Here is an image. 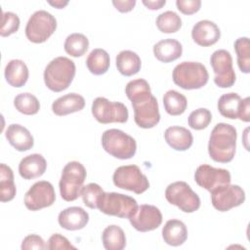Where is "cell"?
Wrapping results in <instances>:
<instances>
[{"mask_svg": "<svg viewBox=\"0 0 250 250\" xmlns=\"http://www.w3.org/2000/svg\"><path fill=\"white\" fill-rule=\"evenodd\" d=\"M236 138V129L232 125L224 122L218 123L209 138L208 153L210 157L220 163L230 162L235 154Z\"/></svg>", "mask_w": 250, "mask_h": 250, "instance_id": "6da1fadb", "label": "cell"}, {"mask_svg": "<svg viewBox=\"0 0 250 250\" xmlns=\"http://www.w3.org/2000/svg\"><path fill=\"white\" fill-rule=\"evenodd\" d=\"M75 63L66 57L53 59L45 67L44 82L53 92H62L68 88L75 76Z\"/></svg>", "mask_w": 250, "mask_h": 250, "instance_id": "7a4b0ae2", "label": "cell"}, {"mask_svg": "<svg viewBox=\"0 0 250 250\" xmlns=\"http://www.w3.org/2000/svg\"><path fill=\"white\" fill-rule=\"evenodd\" d=\"M172 77L177 86L185 90H194L207 84L209 74L206 66L201 62H183L175 66Z\"/></svg>", "mask_w": 250, "mask_h": 250, "instance_id": "3957f363", "label": "cell"}, {"mask_svg": "<svg viewBox=\"0 0 250 250\" xmlns=\"http://www.w3.org/2000/svg\"><path fill=\"white\" fill-rule=\"evenodd\" d=\"M86 176V169L80 162L70 161L65 164L59 183L62 198L65 201L76 200L80 196Z\"/></svg>", "mask_w": 250, "mask_h": 250, "instance_id": "277c9868", "label": "cell"}, {"mask_svg": "<svg viewBox=\"0 0 250 250\" xmlns=\"http://www.w3.org/2000/svg\"><path fill=\"white\" fill-rule=\"evenodd\" d=\"M103 148L118 159H130L137 151V143L133 137L119 129L105 130L102 135Z\"/></svg>", "mask_w": 250, "mask_h": 250, "instance_id": "5b68a950", "label": "cell"}, {"mask_svg": "<svg viewBox=\"0 0 250 250\" xmlns=\"http://www.w3.org/2000/svg\"><path fill=\"white\" fill-rule=\"evenodd\" d=\"M57 20L45 10L34 12L25 26V36L33 43H43L55 32Z\"/></svg>", "mask_w": 250, "mask_h": 250, "instance_id": "8992f818", "label": "cell"}, {"mask_svg": "<svg viewBox=\"0 0 250 250\" xmlns=\"http://www.w3.org/2000/svg\"><path fill=\"white\" fill-rule=\"evenodd\" d=\"M137 208L138 203L135 198L118 192H104L98 204V209L106 215L128 219Z\"/></svg>", "mask_w": 250, "mask_h": 250, "instance_id": "52a82bcc", "label": "cell"}, {"mask_svg": "<svg viewBox=\"0 0 250 250\" xmlns=\"http://www.w3.org/2000/svg\"><path fill=\"white\" fill-rule=\"evenodd\" d=\"M165 198L170 204L186 213H192L200 207L199 196L183 181L170 184L165 189Z\"/></svg>", "mask_w": 250, "mask_h": 250, "instance_id": "ba28073f", "label": "cell"}, {"mask_svg": "<svg viewBox=\"0 0 250 250\" xmlns=\"http://www.w3.org/2000/svg\"><path fill=\"white\" fill-rule=\"evenodd\" d=\"M92 114L102 124L125 123L129 112L126 105L119 102H110L106 98L98 97L92 104Z\"/></svg>", "mask_w": 250, "mask_h": 250, "instance_id": "9c48e42d", "label": "cell"}, {"mask_svg": "<svg viewBox=\"0 0 250 250\" xmlns=\"http://www.w3.org/2000/svg\"><path fill=\"white\" fill-rule=\"evenodd\" d=\"M115 187L141 194L148 189L149 182L137 165H124L118 167L112 176Z\"/></svg>", "mask_w": 250, "mask_h": 250, "instance_id": "30bf717a", "label": "cell"}, {"mask_svg": "<svg viewBox=\"0 0 250 250\" xmlns=\"http://www.w3.org/2000/svg\"><path fill=\"white\" fill-rule=\"evenodd\" d=\"M210 63L215 73L214 82L220 88H229L235 82V73L232 67V58L229 51L220 49L210 58Z\"/></svg>", "mask_w": 250, "mask_h": 250, "instance_id": "8fae6325", "label": "cell"}, {"mask_svg": "<svg viewBox=\"0 0 250 250\" xmlns=\"http://www.w3.org/2000/svg\"><path fill=\"white\" fill-rule=\"evenodd\" d=\"M210 193L213 207L220 212H227L245 201V192L237 185H224Z\"/></svg>", "mask_w": 250, "mask_h": 250, "instance_id": "7c38bea8", "label": "cell"}, {"mask_svg": "<svg viewBox=\"0 0 250 250\" xmlns=\"http://www.w3.org/2000/svg\"><path fill=\"white\" fill-rule=\"evenodd\" d=\"M56 193L53 185L47 181H39L31 186L24 195V205L28 210L37 211L53 205Z\"/></svg>", "mask_w": 250, "mask_h": 250, "instance_id": "4fadbf2b", "label": "cell"}, {"mask_svg": "<svg viewBox=\"0 0 250 250\" xmlns=\"http://www.w3.org/2000/svg\"><path fill=\"white\" fill-rule=\"evenodd\" d=\"M194 180L199 187L209 192L221 186L230 184L231 181L230 174L227 169L215 168L208 164H202L196 168Z\"/></svg>", "mask_w": 250, "mask_h": 250, "instance_id": "5bb4252c", "label": "cell"}, {"mask_svg": "<svg viewBox=\"0 0 250 250\" xmlns=\"http://www.w3.org/2000/svg\"><path fill=\"white\" fill-rule=\"evenodd\" d=\"M129 221L138 231H150L161 225L162 214L156 206L143 204L138 206L135 213L129 218Z\"/></svg>", "mask_w": 250, "mask_h": 250, "instance_id": "9a60e30c", "label": "cell"}, {"mask_svg": "<svg viewBox=\"0 0 250 250\" xmlns=\"http://www.w3.org/2000/svg\"><path fill=\"white\" fill-rule=\"evenodd\" d=\"M132 106L134 109V120L139 127L149 129L159 122L158 103L153 95L145 101L132 104Z\"/></svg>", "mask_w": 250, "mask_h": 250, "instance_id": "2e32d148", "label": "cell"}, {"mask_svg": "<svg viewBox=\"0 0 250 250\" xmlns=\"http://www.w3.org/2000/svg\"><path fill=\"white\" fill-rule=\"evenodd\" d=\"M191 37L197 45L208 47L219 41L221 37V30L214 21L203 20L199 21L193 25Z\"/></svg>", "mask_w": 250, "mask_h": 250, "instance_id": "e0dca14e", "label": "cell"}, {"mask_svg": "<svg viewBox=\"0 0 250 250\" xmlns=\"http://www.w3.org/2000/svg\"><path fill=\"white\" fill-rule=\"evenodd\" d=\"M58 222L64 229L78 230L88 224L89 214L79 206H71L60 212Z\"/></svg>", "mask_w": 250, "mask_h": 250, "instance_id": "ac0fdd59", "label": "cell"}, {"mask_svg": "<svg viewBox=\"0 0 250 250\" xmlns=\"http://www.w3.org/2000/svg\"><path fill=\"white\" fill-rule=\"evenodd\" d=\"M47 168L46 159L39 153L23 157L19 164V173L24 180H32L42 176Z\"/></svg>", "mask_w": 250, "mask_h": 250, "instance_id": "d6986e66", "label": "cell"}, {"mask_svg": "<svg viewBox=\"0 0 250 250\" xmlns=\"http://www.w3.org/2000/svg\"><path fill=\"white\" fill-rule=\"evenodd\" d=\"M9 144L19 151H26L32 148L34 140L30 132L20 124H11L5 132Z\"/></svg>", "mask_w": 250, "mask_h": 250, "instance_id": "ffe728a7", "label": "cell"}, {"mask_svg": "<svg viewBox=\"0 0 250 250\" xmlns=\"http://www.w3.org/2000/svg\"><path fill=\"white\" fill-rule=\"evenodd\" d=\"M164 139L172 148L178 151L188 149L193 143L191 132L182 126L168 127L164 132Z\"/></svg>", "mask_w": 250, "mask_h": 250, "instance_id": "44dd1931", "label": "cell"}, {"mask_svg": "<svg viewBox=\"0 0 250 250\" xmlns=\"http://www.w3.org/2000/svg\"><path fill=\"white\" fill-rule=\"evenodd\" d=\"M85 106L84 98L76 93H69L58 98L52 104V110L58 116L80 111Z\"/></svg>", "mask_w": 250, "mask_h": 250, "instance_id": "7402d4cb", "label": "cell"}, {"mask_svg": "<svg viewBox=\"0 0 250 250\" xmlns=\"http://www.w3.org/2000/svg\"><path fill=\"white\" fill-rule=\"evenodd\" d=\"M154 57L162 62H171L178 60L183 54L182 44L173 38L158 41L153 46Z\"/></svg>", "mask_w": 250, "mask_h": 250, "instance_id": "603a6c76", "label": "cell"}, {"mask_svg": "<svg viewBox=\"0 0 250 250\" xmlns=\"http://www.w3.org/2000/svg\"><path fill=\"white\" fill-rule=\"evenodd\" d=\"M164 242L171 246H180L188 238V229L186 225L177 219L169 220L162 229Z\"/></svg>", "mask_w": 250, "mask_h": 250, "instance_id": "cb8c5ba5", "label": "cell"}, {"mask_svg": "<svg viewBox=\"0 0 250 250\" xmlns=\"http://www.w3.org/2000/svg\"><path fill=\"white\" fill-rule=\"evenodd\" d=\"M5 79L13 87H22L28 79V68L21 60H11L5 67Z\"/></svg>", "mask_w": 250, "mask_h": 250, "instance_id": "d4e9b609", "label": "cell"}, {"mask_svg": "<svg viewBox=\"0 0 250 250\" xmlns=\"http://www.w3.org/2000/svg\"><path fill=\"white\" fill-rule=\"evenodd\" d=\"M142 62L139 55L130 50H123L116 56V67L124 76H132L141 69Z\"/></svg>", "mask_w": 250, "mask_h": 250, "instance_id": "484cf974", "label": "cell"}, {"mask_svg": "<svg viewBox=\"0 0 250 250\" xmlns=\"http://www.w3.org/2000/svg\"><path fill=\"white\" fill-rule=\"evenodd\" d=\"M242 99L234 92L222 95L218 101V110L226 118L236 119L239 115V109Z\"/></svg>", "mask_w": 250, "mask_h": 250, "instance_id": "4316f807", "label": "cell"}, {"mask_svg": "<svg viewBox=\"0 0 250 250\" xmlns=\"http://www.w3.org/2000/svg\"><path fill=\"white\" fill-rule=\"evenodd\" d=\"M110 64V59L107 52L104 49H94L90 52L86 59L87 68L94 75L104 74Z\"/></svg>", "mask_w": 250, "mask_h": 250, "instance_id": "83f0119b", "label": "cell"}, {"mask_svg": "<svg viewBox=\"0 0 250 250\" xmlns=\"http://www.w3.org/2000/svg\"><path fill=\"white\" fill-rule=\"evenodd\" d=\"M102 241L106 250H122L126 246L125 233L123 229L116 225H110L104 229Z\"/></svg>", "mask_w": 250, "mask_h": 250, "instance_id": "f1b7e54d", "label": "cell"}, {"mask_svg": "<svg viewBox=\"0 0 250 250\" xmlns=\"http://www.w3.org/2000/svg\"><path fill=\"white\" fill-rule=\"evenodd\" d=\"M16 186L14 183L13 170L5 163L0 164V200L2 202L11 201L16 195Z\"/></svg>", "mask_w": 250, "mask_h": 250, "instance_id": "f546056e", "label": "cell"}, {"mask_svg": "<svg viewBox=\"0 0 250 250\" xmlns=\"http://www.w3.org/2000/svg\"><path fill=\"white\" fill-rule=\"evenodd\" d=\"M125 93L132 104L145 101L152 96L148 82L142 78L129 81L125 87Z\"/></svg>", "mask_w": 250, "mask_h": 250, "instance_id": "4dcf8cb0", "label": "cell"}, {"mask_svg": "<svg viewBox=\"0 0 250 250\" xmlns=\"http://www.w3.org/2000/svg\"><path fill=\"white\" fill-rule=\"evenodd\" d=\"M165 111L173 116L183 114L188 106L187 98L176 90H169L163 96Z\"/></svg>", "mask_w": 250, "mask_h": 250, "instance_id": "1f68e13d", "label": "cell"}, {"mask_svg": "<svg viewBox=\"0 0 250 250\" xmlns=\"http://www.w3.org/2000/svg\"><path fill=\"white\" fill-rule=\"evenodd\" d=\"M89 47L88 38L82 33H71L64 41V51L71 57L78 58L83 56Z\"/></svg>", "mask_w": 250, "mask_h": 250, "instance_id": "d6a6232c", "label": "cell"}, {"mask_svg": "<svg viewBox=\"0 0 250 250\" xmlns=\"http://www.w3.org/2000/svg\"><path fill=\"white\" fill-rule=\"evenodd\" d=\"M14 105L16 109L25 115L36 114L40 109V103L38 99L30 93H21L14 99Z\"/></svg>", "mask_w": 250, "mask_h": 250, "instance_id": "836d02e7", "label": "cell"}, {"mask_svg": "<svg viewBox=\"0 0 250 250\" xmlns=\"http://www.w3.org/2000/svg\"><path fill=\"white\" fill-rule=\"evenodd\" d=\"M155 23L161 32L174 33L181 28L182 20L177 13L173 11H166L157 16Z\"/></svg>", "mask_w": 250, "mask_h": 250, "instance_id": "e575fe53", "label": "cell"}, {"mask_svg": "<svg viewBox=\"0 0 250 250\" xmlns=\"http://www.w3.org/2000/svg\"><path fill=\"white\" fill-rule=\"evenodd\" d=\"M237 55V64L243 73L250 72V45L248 37H240L234 42Z\"/></svg>", "mask_w": 250, "mask_h": 250, "instance_id": "d590c367", "label": "cell"}, {"mask_svg": "<svg viewBox=\"0 0 250 250\" xmlns=\"http://www.w3.org/2000/svg\"><path fill=\"white\" fill-rule=\"evenodd\" d=\"M104 193V189L96 183H90L81 188L80 195L82 197L83 203L91 208V209H98L99 201L102 195Z\"/></svg>", "mask_w": 250, "mask_h": 250, "instance_id": "8d00e7d4", "label": "cell"}, {"mask_svg": "<svg viewBox=\"0 0 250 250\" xmlns=\"http://www.w3.org/2000/svg\"><path fill=\"white\" fill-rule=\"evenodd\" d=\"M212 120V114L209 109L200 107L190 112L188 116V125L194 130H202L208 127Z\"/></svg>", "mask_w": 250, "mask_h": 250, "instance_id": "74e56055", "label": "cell"}, {"mask_svg": "<svg viewBox=\"0 0 250 250\" xmlns=\"http://www.w3.org/2000/svg\"><path fill=\"white\" fill-rule=\"evenodd\" d=\"M20 18L13 12H3L2 14V24L0 34L3 37L9 36L18 31L20 27Z\"/></svg>", "mask_w": 250, "mask_h": 250, "instance_id": "f35d334b", "label": "cell"}, {"mask_svg": "<svg viewBox=\"0 0 250 250\" xmlns=\"http://www.w3.org/2000/svg\"><path fill=\"white\" fill-rule=\"evenodd\" d=\"M47 248L50 250H56V249H76L75 246H73L69 240L64 237L63 235L60 233H54L50 236Z\"/></svg>", "mask_w": 250, "mask_h": 250, "instance_id": "ab89813d", "label": "cell"}, {"mask_svg": "<svg viewBox=\"0 0 250 250\" xmlns=\"http://www.w3.org/2000/svg\"><path fill=\"white\" fill-rule=\"evenodd\" d=\"M22 250H30V249H48L47 244L43 240V238L37 234H29L25 236L21 242Z\"/></svg>", "mask_w": 250, "mask_h": 250, "instance_id": "60d3db41", "label": "cell"}, {"mask_svg": "<svg viewBox=\"0 0 250 250\" xmlns=\"http://www.w3.org/2000/svg\"><path fill=\"white\" fill-rule=\"evenodd\" d=\"M177 8L185 15H192L196 13L201 6L200 0H177Z\"/></svg>", "mask_w": 250, "mask_h": 250, "instance_id": "b9f144b4", "label": "cell"}, {"mask_svg": "<svg viewBox=\"0 0 250 250\" xmlns=\"http://www.w3.org/2000/svg\"><path fill=\"white\" fill-rule=\"evenodd\" d=\"M238 118L244 122L250 121V98L249 97L242 99Z\"/></svg>", "mask_w": 250, "mask_h": 250, "instance_id": "7bdbcfd3", "label": "cell"}, {"mask_svg": "<svg viewBox=\"0 0 250 250\" xmlns=\"http://www.w3.org/2000/svg\"><path fill=\"white\" fill-rule=\"evenodd\" d=\"M112 4L119 12L127 13L133 10L134 6L136 5V0H113Z\"/></svg>", "mask_w": 250, "mask_h": 250, "instance_id": "ee69618b", "label": "cell"}, {"mask_svg": "<svg viewBox=\"0 0 250 250\" xmlns=\"http://www.w3.org/2000/svg\"><path fill=\"white\" fill-rule=\"evenodd\" d=\"M143 4L150 10H158L160 8H162L165 4L166 1L165 0H143Z\"/></svg>", "mask_w": 250, "mask_h": 250, "instance_id": "f6af8a7d", "label": "cell"}, {"mask_svg": "<svg viewBox=\"0 0 250 250\" xmlns=\"http://www.w3.org/2000/svg\"><path fill=\"white\" fill-rule=\"evenodd\" d=\"M48 3L57 9H62L64 6L68 4V1H62V0H57V1H48Z\"/></svg>", "mask_w": 250, "mask_h": 250, "instance_id": "bcb514c9", "label": "cell"}]
</instances>
